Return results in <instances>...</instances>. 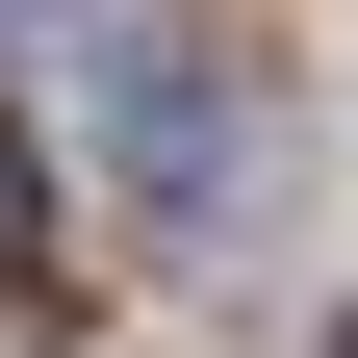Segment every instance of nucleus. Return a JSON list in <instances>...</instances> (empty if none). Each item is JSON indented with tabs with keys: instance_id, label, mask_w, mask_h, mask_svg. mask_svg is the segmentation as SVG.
I'll list each match as a JSON object with an SVG mask.
<instances>
[{
	"instance_id": "f257e3e1",
	"label": "nucleus",
	"mask_w": 358,
	"mask_h": 358,
	"mask_svg": "<svg viewBox=\"0 0 358 358\" xmlns=\"http://www.w3.org/2000/svg\"><path fill=\"white\" fill-rule=\"evenodd\" d=\"M103 179L154 205V231H231V205H256V103L179 77V52H128V77H103Z\"/></svg>"
},
{
	"instance_id": "f03ea898",
	"label": "nucleus",
	"mask_w": 358,
	"mask_h": 358,
	"mask_svg": "<svg viewBox=\"0 0 358 358\" xmlns=\"http://www.w3.org/2000/svg\"><path fill=\"white\" fill-rule=\"evenodd\" d=\"M0 282H26V128H0Z\"/></svg>"
},
{
	"instance_id": "7ed1b4c3",
	"label": "nucleus",
	"mask_w": 358,
	"mask_h": 358,
	"mask_svg": "<svg viewBox=\"0 0 358 358\" xmlns=\"http://www.w3.org/2000/svg\"><path fill=\"white\" fill-rule=\"evenodd\" d=\"M0 26H52V0H0Z\"/></svg>"
},
{
	"instance_id": "20e7f679",
	"label": "nucleus",
	"mask_w": 358,
	"mask_h": 358,
	"mask_svg": "<svg viewBox=\"0 0 358 358\" xmlns=\"http://www.w3.org/2000/svg\"><path fill=\"white\" fill-rule=\"evenodd\" d=\"M333 358H358V333H333Z\"/></svg>"
}]
</instances>
